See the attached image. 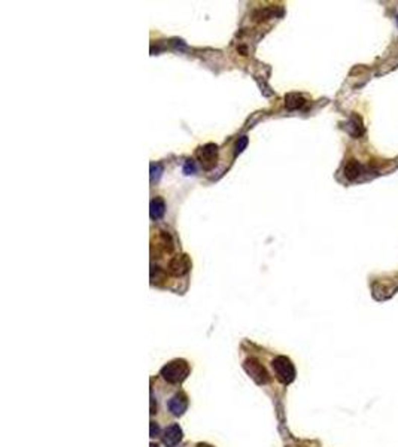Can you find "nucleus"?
Segmentation results:
<instances>
[{"label": "nucleus", "mask_w": 398, "mask_h": 447, "mask_svg": "<svg viewBox=\"0 0 398 447\" xmlns=\"http://www.w3.org/2000/svg\"><path fill=\"white\" fill-rule=\"evenodd\" d=\"M190 374V364L185 359H173L160 370V376L172 384L182 383Z\"/></svg>", "instance_id": "1"}, {"label": "nucleus", "mask_w": 398, "mask_h": 447, "mask_svg": "<svg viewBox=\"0 0 398 447\" xmlns=\"http://www.w3.org/2000/svg\"><path fill=\"white\" fill-rule=\"evenodd\" d=\"M271 368L274 371L276 379L283 384H290L296 379V367L293 361L287 356H276L271 361Z\"/></svg>", "instance_id": "2"}, {"label": "nucleus", "mask_w": 398, "mask_h": 447, "mask_svg": "<svg viewBox=\"0 0 398 447\" xmlns=\"http://www.w3.org/2000/svg\"><path fill=\"white\" fill-rule=\"evenodd\" d=\"M243 370L248 373V376L257 384L263 386L270 382V374L267 373L265 367L257 358H248L243 362Z\"/></svg>", "instance_id": "3"}, {"label": "nucleus", "mask_w": 398, "mask_h": 447, "mask_svg": "<svg viewBox=\"0 0 398 447\" xmlns=\"http://www.w3.org/2000/svg\"><path fill=\"white\" fill-rule=\"evenodd\" d=\"M201 167L204 170H212L216 165L218 161V146L215 143H207L203 148H200L197 152Z\"/></svg>", "instance_id": "4"}, {"label": "nucleus", "mask_w": 398, "mask_h": 447, "mask_svg": "<svg viewBox=\"0 0 398 447\" xmlns=\"http://www.w3.org/2000/svg\"><path fill=\"white\" fill-rule=\"evenodd\" d=\"M184 434H182V428L178 423H172L168 425L166 429L161 434V441L166 447H175L178 443H181Z\"/></svg>", "instance_id": "5"}, {"label": "nucleus", "mask_w": 398, "mask_h": 447, "mask_svg": "<svg viewBox=\"0 0 398 447\" xmlns=\"http://www.w3.org/2000/svg\"><path fill=\"white\" fill-rule=\"evenodd\" d=\"M190 268H191V261L188 255L175 256L168 264V270L173 276H184L185 273H188Z\"/></svg>", "instance_id": "6"}, {"label": "nucleus", "mask_w": 398, "mask_h": 447, "mask_svg": "<svg viewBox=\"0 0 398 447\" xmlns=\"http://www.w3.org/2000/svg\"><path fill=\"white\" fill-rule=\"evenodd\" d=\"M188 409V397L184 392L176 394L175 397L170 398L168 401V410L172 412V415L182 416Z\"/></svg>", "instance_id": "7"}, {"label": "nucleus", "mask_w": 398, "mask_h": 447, "mask_svg": "<svg viewBox=\"0 0 398 447\" xmlns=\"http://www.w3.org/2000/svg\"><path fill=\"white\" fill-rule=\"evenodd\" d=\"M285 104L288 109L294 110V109H300L306 104V98L299 94V93H290L285 97Z\"/></svg>", "instance_id": "8"}, {"label": "nucleus", "mask_w": 398, "mask_h": 447, "mask_svg": "<svg viewBox=\"0 0 398 447\" xmlns=\"http://www.w3.org/2000/svg\"><path fill=\"white\" fill-rule=\"evenodd\" d=\"M360 173H361V165H360L358 161L351 160L346 162V165H345V176H346V179L355 181L360 176Z\"/></svg>", "instance_id": "9"}, {"label": "nucleus", "mask_w": 398, "mask_h": 447, "mask_svg": "<svg viewBox=\"0 0 398 447\" xmlns=\"http://www.w3.org/2000/svg\"><path fill=\"white\" fill-rule=\"evenodd\" d=\"M164 210H166V206H164V201L163 198L157 197L151 201V218L152 219H158L164 215Z\"/></svg>", "instance_id": "10"}, {"label": "nucleus", "mask_w": 398, "mask_h": 447, "mask_svg": "<svg viewBox=\"0 0 398 447\" xmlns=\"http://www.w3.org/2000/svg\"><path fill=\"white\" fill-rule=\"evenodd\" d=\"M166 279V273L160 268V267H154L151 268V281L152 284H158V282H163Z\"/></svg>", "instance_id": "11"}, {"label": "nucleus", "mask_w": 398, "mask_h": 447, "mask_svg": "<svg viewBox=\"0 0 398 447\" xmlns=\"http://www.w3.org/2000/svg\"><path fill=\"white\" fill-rule=\"evenodd\" d=\"M248 146V137L246 136H242L239 137V140L236 142V151H234V155H239L243 152V149Z\"/></svg>", "instance_id": "12"}, {"label": "nucleus", "mask_w": 398, "mask_h": 447, "mask_svg": "<svg viewBox=\"0 0 398 447\" xmlns=\"http://www.w3.org/2000/svg\"><path fill=\"white\" fill-rule=\"evenodd\" d=\"M161 172H163V167L160 165V164H152L151 165V181H157L158 178H160V175H161Z\"/></svg>", "instance_id": "13"}, {"label": "nucleus", "mask_w": 398, "mask_h": 447, "mask_svg": "<svg viewBox=\"0 0 398 447\" xmlns=\"http://www.w3.org/2000/svg\"><path fill=\"white\" fill-rule=\"evenodd\" d=\"M184 173H185V175H193V173H196V165H194V162H193L191 160L185 161V165H184Z\"/></svg>", "instance_id": "14"}, {"label": "nucleus", "mask_w": 398, "mask_h": 447, "mask_svg": "<svg viewBox=\"0 0 398 447\" xmlns=\"http://www.w3.org/2000/svg\"><path fill=\"white\" fill-rule=\"evenodd\" d=\"M161 240H163V243L166 245L168 251H172V249H173V242H172V237H170V234H168V233H166V231H163V233H161Z\"/></svg>", "instance_id": "15"}, {"label": "nucleus", "mask_w": 398, "mask_h": 447, "mask_svg": "<svg viewBox=\"0 0 398 447\" xmlns=\"http://www.w3.org/2000/svg\"><path fill=\"white\" fill-rule=\"evenodd\" d=\"M151 437H157V435H160V426L157 425V422H151Z\"/></svg>", "instance_id": "16"}, {"label": "nucleus", "mask_w": 398, "mask_h": 447, "mask_svg": "<svg viewBox=\"0 0 398 447\" xmlns=\"http://www.w3.org/2000/svg\"><path fill=\"white\" fill-rule=\"evenodd\" d=\"M197 447H215V446H210V444H207V443H199Z\"/></svg>", "instance_id": "17"}, {"label": "nucleus", "mask_w": 398, "mask_h": 447, "mask_svg": "<svg viewBox=\"0 0 398 447\" xmlns=\"http://www.w3.org/2000/svg\"><path fill=\"white\" fill-rule=\"evenodd\" d=\"M149 447H158V446H157V444H154V443H151V446Z\"/></svg>", "instance_id": "18"}, {"label": "nucleus", "mask_w": 398, "mask_h": 447, "mask_svg": "<svg viewBox=\"0 0 398 447\" xmlns=\"http://www.w3.org/2000/svg\"><path fill=\"white\" fill-rule=\"evenodd\" d=\"M397 21H398V18H397Z\"/></svg>", "instance_id": "19"}]
</instances>
